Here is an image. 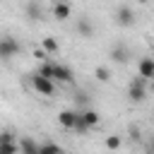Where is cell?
Instances as JSON below:
<instances>
[{"label":"cell","mask_w":154,"mask_h":154,"mask_svg":"<svg viewBox=\"0 0 154 154\" xmlns=\"http://www.w3.org/2000/svg\"><path fill=\"white\" fill-rule=\"evenodd\" d=\"M144 77H132L130 79V84H128V96H130V101H135V103H140V101H144L147 99V87H144Z\"/></svg>","instance_id":"6da1fadb"},{"label":"cell","mask_w":154,"mask_h":154,"mask_svg":"<svg viewBox=\"0 0 154 154\" xmlns=\"http://www.w3.org/2000/svg\"><path fill=\"white\" fill-rule=\"evenodd\" d=\"M31 87H34L38 94H43V96H51L53 89H55V87H53V79H46V77H41L38 72L31 75Z\"/></svg>","instance_id":"7a4b0ae2"},{"label":"cell","mask_w":154,"mask_h":154,"mask_svg":"<svg viewBox=\"0 0 154 154\" xmlns=\"http://www.w3.org/2000/svg\"><path fill=\"white\" fill-rule=\"evenodd\" d=\"M17 53H19V43H17L12 36L0 38V58H2V60H10V58L17 55Z\"/></svg>","instance_id":"3957f363"},{"label":"cell","mask_w":154,"mask_h":154,"mask_svg":"<svg viewBox=\"0 0 154 154\" xmlns=\"http://www.w3.org/2000/svg\"><path fill=\"white\" fill-rule=\"evenodd\" d=\"M116 22H118L120 26H132V24H135V12H132V7H128V5L116 7Z\"/></svg>","instance_id":"277c9868"},{"label":"cell","mask_w":154,"mask_h":154,"mask_svg":"<svg viewBox=\"0 0 154 154\" xmlns=\"http://www.w3.org/2000/svg\"><path fill=\"white\" fill-rule=\"evenodd\" d=\"M77 118H79V111H72V108H65V111L58 113V123H60L63 128H70V130H75Z\"/></svg>","instance_id":"5b68a950"},{"label":"cell","mask_w":154,"mask_h":154,"mask_svg":"<svg viewBox=\"0 0 154 154\" xmlns=\"http://www.w3.org/2000/svg\"><path fill=\"white\" fill-rule=\"evenodd\" d=\"M72 70L67 67V65H60V63H53V79H58V82H65V84H70L72 82Z\"/></svg>","instance_id":"8992f818"},{"label":"cell","mask_w":154,"mask_h":154,"mask_svg":"<svg viewBox=\"0 0 154 154\" xmlns=\"http://www.w3.org/2000/svg\"><path fill=\"white\" fill-rule=\"evenodd\" d=\"M137 72H140V77L154 82V58H142L137 63Z\"/></svg>","instance_id":"52a82bcc"},{"label":"cell","mask_w":154,"mask_h":154,"mask_svg":"<svg viewBox=\"0 0 154 154\" xmlns=\"http://www.w3.org/2000/svg\"><path fill=\"white\" fill-rule=\"evenodd\" d=\"M19 154H41V144H36L31 137L19 140Z\"/></svg>","instance_id":"ba28073f"},{"label":"cell","mask_w":154,"mask_h":154,"mask_svg":"<svg viewBox=\"0 0 154 154\" xmlns=\"http://www.w3.org/2000/svg\"><path fill=\"white\" fill-rule=\"evenodd\" d=\"M77 34H79V36H84V38H89V36L94 34V26H91V22H89L87 17L77 19Z\"/></svg>","instance_id":"9c48e42d"},{"label":"cell","mask_w":154,"mask_h":154,"mask_svg":"<svg viewBox=\"0 0 154 154\" xmlns=\"http://www.w3.org/2000/svg\"><path fill=\"white\" fill-rule=\"evenodd\" d=\"M70 12H72V7H70L67 2H55V5H53V14H55V19H67Z\"/></svg>","instance_id":"30bf717a"},{"label":"cell","mask_w":154,"mask_h":154,"mask_svg":"<svg viewBox=\"0 0 154 154\" xmlns=\"http://www.w3.org/2000/svg\"><path fill=\"white\" fill-rule=\"evenodd\" d=\"M111 60H116V63H125L128 60V51H125V46H113L111 48Z\"/></svg>","instance_id":"8fae6325"},{"label":"cell","mask_w":154,"mask_h":154,"mask_svg":"<svg viewBox=\"0 0 154 154\" xmlns=\"http://www.w3.org/2000/svg\"><path fill=\"white\" fill-rule=\"evenodd\" d=\"M26 14H29V19H41L43 17V7L38 2H26Z\"/></svg>","instance_id":"7c38bea8"},{"label":"cell","mask_w":154,"mask_h":154,"mask_svg":"<svg viewBox=\"0 0 154 154\" xmlns=\"http://www.w3.org/2000/svg\"><path fill=\"white\" fill-rule=\"evenodd\" d=\"M43 51H46V53H51V55H55V53L60 51V43H58V38H53V36H46V38H43Z\"/></svg>","instance_id":"4fadbf2b"},{"label":"cell","mask_w":154,"mask_h":154,"mask_svg":"<svg viewBox=\"0 0 154 154\" xmlns=\"http://www.w3.org/2000/svg\"><path fill=\"white\" fill-rule=\"evenodd\" d=\"M82 118H84V123H87V128H94V125H99V113L96 111H84L82 113Z\"/></svg>","instance_id":"5bb4252c"},{"label":"cell","mask_w":154,"mask_h":154,"mask_svg":"<svg viewBox=\"0 0 154 154\" xmlns=\"http://www.w3.org/2000/svg\"><path fill=\"white\" fill-rule=\"evenodd\" d=\"M0 154H19V142H0Z\"/></svg>","instance_id":"9a60e30c"},{"label":"cell","mask_w":154,"mask_h":154,"mask_svg":"<svg viewBox=\"0 0 154 154\" xmlns=\"http://www.w3.org/2000/svg\"><path fill=\"white\" fill-rule=\"evenodd\" d=\"M41 154H65L58 144H53V142H46V144H41Z\"/></svg>","instance_id":"2e32d148"},{"label":"cell","mask_w":154,"mask_h":154,"mask_svg":"<svg viewBox=\"0 0 154 154\" xmlns=\"http://www.w3.org/2000/svg\"><path fill=\"white\" fill-rule=\"evenodd\" d=\"M38 75L46 77V79H53V63H43V65L38 67Z\"/></svg>","instance_id":"e0dca14e"},{"label":"cell","mask_w":154,"mask_h":154,"mask_svg":"<svg viewBox=\"0 0 154 154\" xmlns=\"http://www.w3.org/2000/svg\"><path fill=\"white\" fill-rule=\"evenodd\" d=\"M94 75H96L99 82H108V79H111V70H108V67H96Z\"/></svg>","instance_id":"ac0fdd59"},{"label":"cell","mask_w":154,"mask_h":154,"mask_svg":"<svg viewBox=\"0 0 154 154\" xmlns=\"http://www.w3.org/2000/svg\"><path fill=\"white\" fill-rule=\"evenodd\" d=\"M106 147H108V149H118V147H120V137H118V135H108V137H106Z\"/></svg>","instance_id":"d6986e66"},{"label":"cell","mask_w":154,"mask_h":154,"mask_svg":"<svg viewBox=\"0 0 154 154\" xmlns=\"http://www.w3.org/2000/svg\"><path fill=\"white\" fill-rule=\"evenodd\" d=\"M87 99H89V96H87L84 89H77V91H75V101H77V103H87Z\"/></svg>","instance_id":"ffe728a7"},{"label":"cell","mask_w":154,"mask_h":154,"mask_svg":"<svg viewBox=\"0 0 154 154\" xmlns=\"http://www.w3.org/2000/svg\"><path fill=\"white\" fill-rule=\"evenodd\" d=\"M130 137H132V140H140V130H137L135 125H130Z\"/></svg>","instance_id":"44dd1931"},{"label":"cell","mask_w":154,"mask_h":154,"mask_svg":"<svg viewBox=\"0 0 154 154\" xmlns=\"http://www.w3.org/2000/svg\"><path fill=\"white\" fill-rule=\"evenodd\" d=\"M2 142H14V137H12V132H10V130H5V132H2Z\"/></svg>","instance_id":"7402d4cb"},{"label":"cell","mask_w":154,"mask_h":154,"mask_svg":"<svg viewBox=\"0 0 154 154\" xmlns=\"http://www.w3.org/2000/svg\"><path fill=\"white\" fill-rule=\"evenodd\" d=\"M149 149H152V154H154V140H152V147H149Z\"/></svg>","instance_id":"603a6c76"},{"label":"cell","mask_w":154,"mask_h":154,"mask_svg":"<svg viewBox=\"0 0 154 154\" xmlns=\"http://www.w3.org/2000/svg\"><path fill=\"white\" fill-rule=\"evenodd\" d=\"M152 94H154V82H152Z\"/></svg>","instance_id":"cb8c5ba5"}]
</instances>
